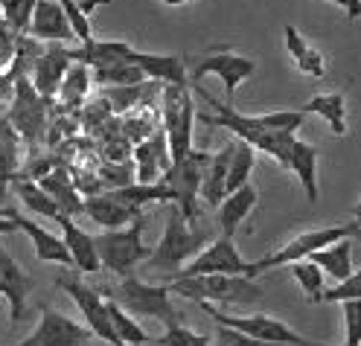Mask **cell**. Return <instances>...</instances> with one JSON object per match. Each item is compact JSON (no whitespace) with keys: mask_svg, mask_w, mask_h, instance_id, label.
Segmentation results:
<instances>
[{"mask_svg":"<svg viewBox=\"0 0 361 346\" xmlns=\"http://www.w3.org/2000/svg\"><path fill=\"white\" fill-rule=\"evenodd\" d=\"M254 166H257V152L233 137V152H231V163H228V192L245 187V183L251 180Z\"/></svg>","mask_w":361,"mask_h":346,"instance_id":"836d02e7","label":"cell"},{"mask_svg":"<svg viewBox=\"0 0 361 346\" xmlns=\"http://www.w3.org/2000/svg\"><path fill=\"white\" fill-rule=\"evenodd\" d=\"M27 35L35 38V41H47V44H64V41L73 38L71 24H67L59 0H35Z\"/></svg>","mask_w":361,"mask_h":346,"instance_id":"44dd1931","label":"cell"},{"mask_svg":"<svg viewBox=\"0 0 361 346\" xmlns=\"http://www.w3.org/2000/svg\"><path fill=\"white\" fill-rule=\"evenodd\" d=\"M257 201H259V192H257V187H254L251 180H247L245 187H239V190H233V192L224 195V198L219 201V206H216V224H219V230H221V236L233 239V233L239 230V224L254 213Z\"/></svg>","mask_w":361,"mask_h":346,"instance_id":"7402d4cb","label":"cell"},{"mask_svg":"<svg viewBox=\"0 0 361 346\" xmlns=\"http://www.w3.org/2000/svg\"><path fill=\"white\" fill-rule=\"evenodd\" d=\"M90 87H94V82H90V67H85L79 61H71L67 64V70H64V76H61V85L56 90V97L61 99L64 108H79L87 99Z\"/></svg>","mask_w":361,"mask_h":346,"instance_id":"f1b7e54d","label":"cell"},{"mask_svg":"<svg viewBox=\"0 0 361 346\" xmlns=\"http://www.w3.org/2000/svg\"><path fill=\"white\" fill-rule=\"evenodd\" d=\"M90 82L99 87H123V85H143L146 76L140 73V67L131 58H123V61L105 64V67H94V70H90Z\"/></svg>","mask_w":361,"mask_h":346,"instance_id":"1f68e13d","label":"cell"},{"mask_svg":"<svg viewBox=\"0 0 361 346\" xmlns=\"http://www.w3.org/2000/svg\"><path fill=\"white\" fill-rule=\"evenodd\" d=\"M326 4H332V6H341V9L347 6V4H344V0H326Z\"/></svg>","mask_w":361,"mask_h":346,"instance_id":"816d5d0a","label":"cell"},{"mask_svg":"<svg viewBox=\"0 0 361 346\" xmlns=\"http://www.w3.org/2000/svg\"><path fill=\"white\" fill-rule=\"evenodd\" d=\"M149 343H152V346H210L213 338H210V335H198V332L187 329L184 323H169L166 332H164L161 338H154V335H152Z\"/></svg>","mask_w":361,"mask_h":346,"instance_id":"8d00e7d4","label":"cell"},{"mask_svg":"<svg viewBox=\"0 0 361 346\" xmlns=\"http://www.w3.org/2000/svg\"><path fill=\"white\" fill-rule=\"evenodd\" d=\"M32 9H35V0H0V12H4V27H9L15 35H20V32L27 35Z\"/></svg>","mask_w":361,"mask_h":346,"instance_id":"f35d334b","label":"cell"},{"mask_svg":"<svg viewBox=\"0 0 361 346\" xmlns=\"http://www.w3.org/2000/svg\"><path fill=\"white\" fill-rule=\"evenodd\" d=\"M47 99L35 94L30 76H15V97L12 108L6 113L9 125L18 131V137L30 146H38L47 137Z\"/></svg>","mask_w":361,"mask_h":346,"instance_id":"30bf717a","label":"cell"},{"mask_svg":"<svg viewBox=\"0 0 361 346\" xmlns=\"http://www.w3.org/2000/svg\"><path fill=\"white\" fill-rule=\"evenodd\" d=\"M286 268H288L291 276L298 280V285L303 288V294H306L309 299H314V303H318V297H321V291H324V271H321V268H314L309 259L291 262V265H286Z\"/></svg>","mask_w":361,"mask_h":346,"instance_id":"74e56055","label":"cell"},{"mask_svg":"<svg viewBox=\"0 0 361 346\" xmlns=\"http://www.w3.org/2000/svg\"><path fill=\"white\" fill-rule=\"evenodd\" d=\"M213 346H280V343H265V340H257V338H247L236 329H228V326H219L216 323V332H213Z\"/></svg>","mask_w":361,"mask_h":346,"instance_id":"bcb514c9","label":"cell"},{"mask_svg":"<svg viewBox=\"0 0 361 346\" xmlns=\"http://www.w3.org/2000/svg\"><path fill=\"white\" fill-rule=\"evenodd\" d=\"M341 314H344V329H347V340L353 343H361L358 338V299H347V303H341Z\"/></svg>","mask_w":361,"mask_h":346,"instance_id":"7dc6e473","label":"cell"},{"mask_svg":"<svg viewBox=\"0 0 361 346\" xmlns=\"http://www.w3.org/2000/svg\"><path fill=\"white\" fill-rule=\"evenodd\" d=\"M361 233V224L358 221H344V224H326V227H312V230H303L295 239H288L280 250L268 253V257L251 262L254 265V276L265 273V271H274V268H286L291 262H300L306 259L309 253L321 250V247H329L341 239H355Z\"/></svg>","mask_w":361,"mask_h":346,"instance_id":"8992f818","label":"cell"},{"mask_svg":"<svg viewBox=\"0 0 361 346\" xmlns=\"http://www.w3.org/2000/svg\"><path fill=\"white\" fill-rule=\"evenodd\" d=\"M341 346H358V343H353V340H344V343H341Z\"/></svg>","mask_w":361,"mask_h":346,"instance_id":"f5cc1de1","label":"cell"},{"mask_svg":"<svg viewBox=\"0 0 361 346\" xmlns=\"http://www.w3.org/2000/svg\"><path fill=\"white\" fill-rule=\"evenodd\" d=\"M161 128L166 137L169 160H180L192 149V123H195V105H192V90L190 87H175L161 85Z\"/></svg>","mask_w":361,"mask_h":346,"instance_id":"52a82bcc","label":"cell"},{"mask_svg":"<svg viewBox=\"0 0 361 346\" xmlns=\"http://www.w3.org/2000/svg\"><path fill=\"white\" fill-rule=\"evenodd\" d=\"M67 64H71V58H67V47H61V44H50L47 50L38 53L32 70H30V82H32L38 97H44L47 102L56 97Z\"/></svg>","mask_w":361,"mask_h":346,"instance_id":"ac0fdd59","label":"cell"},{"mask_svg":"<svg viewBox=\"0 0 361 346\" xmlns=\"http://www.w3.org/2000/svg\"><path fill=\"white\" fill-rule=\"evenodd\" d=\"M306 259L314 268H321L324 276H332L335 283H341L355 271V265H353V239H341V242H335L329 247H321V250L309 253Z\"/></svg>","mask_w":361,"mask_h":346,"instance_id":"4316f807","label":"cell"},{"mask_svg":"<svg viewBox=\"0 0 361 346\" xmlns=\"http://www.w3.org/2000/svg\"><path fill=\"white\" fill-rule=\"evenodd\" d=\"M344 4H347L344 9H347L350 18H358V15H361V0H344Z\"/></svg>","mask_w":361,"mask_h":346,"instance_id":"681fc988","label":"cell"},{"mask_svg":"<svg viewBox=\"0 0 361 346\" xmlns=\"http://www.w3.org/2000/svg\"><path fill=\"white\" fill-rule=\"evenodd\" d=\"M303 113H318L321 120L329 123L332 134H347V99L344 94H318L312 97L309 105H303Z\"/></svg>","mask_w":361,"mask_h":346,"instance_id":"f546056e","label":"cell"},{"mask_svg":"<svg viewBox=\"0 0 361 346\" xmlns=\"http://www.w3.org/2000/svg\"><path fill=\"white\" fill-rule=\"evenodd\" d=\"M157 128V120L149 117V113H137V117H126L123 120V134H126V140L137 146L140 140H146V137Z\"/></svg>","mask_w":361,"mask_h":346,"instance_id":"f6af8a7d","label":"cell"},{"mask_svg":"<svg viewBox=\"0 0 361 346\" xmlns=\"http://www.w3.org/2000/svg\"><path fill=\"white\" fill-rule=\"evenodd\" d=\"M143 90H146V82L143 85H123V87H105V102L114 113H123L128 108H134L140 99H143Z\"/></svg>","mask_w":361,"mask_h":346,"instance_id":"60d3db41","label":"cell"},{"mask_svg":"<svg viewBox=\"0 0 361 346\" xmlns=\"http://www.w3.org/2000/svg\"><path fill=\"white\" fill-rule=\"evenodd\" d=\"M97 180L111 190H123V187H131L134 183V169L128 163H102Z\"/></svg>","mask_w":361,"mask_h":346,"instance_id":"7bdbcfd3","label":"cell"},{"mask_svg":"<svg viewBox=\"0 0 361 346\" xmlns=\"http://www.w3.org/2000/svg\"><path fill=\"white\" fill-rule=\"evenodd\" d=\"M53 221H59L61 227V242L71 253V265L82 273H97L99 268V257H97V247H94V233L82 230L71 216H56Z\"/></svg>","mask_w":361,"mask_h":346,"instance_id":"ffe728a7","label":"cell"},{"mask_svg":"<svg viewBox=\"0 0 361 346\" xmlns=\"http://www.w3.org/2000/svg\"><path fill=\"white\" fill-rule=\"evenodd\" d=\"M131 44L128 41H117V38H108V41H102V38H90V41H85L82 47H67V58L71 61H79V64H85V67H105V64H114V61H123V58H128L131 56Z\"/></svg>","mask_w":361,"mask_h":346,"instance_id":"d4e9b609","label":"cell"},{"mask_svg":"<svg viewBox=\"0 0 361 346\" xmlns=\"http://www.w3.org/2000/svg\"><path fill=\"white\" fill-rule=\"evenodd\" d=\"M99 4H111V0H87V4H76V0H59L67 24H71L73 38H79L82 44L94 38V30H90V9H97Z\"/></svg>","mask_w":361,"mask_h":346,"instance_id":"e575fe53","label":"cell"},{"mask_svg":"<svg viewBox=\"0 0 361 346\" xmlns=\"http://www.w3.org/2000/svg\"><path fill=\"white\" fill-rule=\"evenodd\" d=\"M198 306L204 309L219 326L236 329L247 338H257V340H265V343H280V346H324L321 340L303 338L300 332L291 329L286 320H280L274 314H224V311L213 309L210 303H198Z\"/></svg>","mask_w":361,"mask_h":346,"instance_id":"9c48e42d","label":"cell"},{"mask_svg":"<svg viewBox=\"0 0 361 346\" xmlns=\"http://www.w3.org/2000/svg\"><path fill=\"white\" fill-rule=\"evenodd\" d=\"M207 160H210V152L190 149L180 160L169 163V169L157 180V183H164L169 201L184 213L187 221H198V183H201V172H204Z\"/></svg>","mask_w":361,"mask_h":346,"instance_id":"ba28073f","label":"cell"},{"mask_svg":"<svg viewBox=\"0 0 361 346\" xmlns=\"http://www.w3.org/2000/svg\"><path fill=\"white\" fill-rule=\"evenodd\" d=\"M20 154H24V140L9 125L6 117H0V180H15L20 169Z\"/></svg>","mask_w":361,"mask_h":346,"instance_id":"4dcf8cb0","label":"cell"},{"mask_svg":"<svg viewBox=\"0 0 361 346\" xmlns=\"http://www.w3.org/2000/svg\"><path fill=\"white\" fill-rule=\"evenodd\" d=\"M210 239H213V233L201 221H187L178 206H169L166 230H164L161 242L152 247L143 268L157 273V276H169L172 280V276L184 268Z\"/></svg>","mask_w":361,"mask_h":346,"instance_id":"7a4b0ae2","label":"cell"},{"mask_svg":"<svg viewBox=\"0 0 361 346\" xmlns=\"http://www.w3.org/2000/svg\"><path fill=\"white\" fill-rule=\"evenodd\" d=\"M30 288H32V283H30V276L24 273V268H20L12 259V253L0 245V297H6V303H9L12 326H18V323L24 320Z\"/></svg>","mask_w":361,"mask_h":346,"instance_id":"e0dca14e","label":"cell"},{"mask_svg":"<svg viewBox=\"0 0 361 346\" xmlns=\"http://www.w3.org/2000/svg\"><path fill=\"white\" fill-rule=\"evenodd\" d=\"M131 152H134V183H157L172 163L164 128H154L146 140H140Z\"/></svg>","mask_w":361,"mask_h":346,"instance_id":"2e32d148","label":"cell"},{"mask_svg":"<svg viewBox=\"0 0 361 346\" xmlns=\"http://www.w3.org/2000/svg\"><path fill=\"white\" fill-rule=\"evenodd\" d=\"M288 169L298 175L306 198L312 204L318 201V149H314L312 143L295 140V146H291V152H288Z\"/></svg>","mask_w":361,"mask_h":346,"instance_id":"83f0119b","label":"cell"},{"mask_svg":"<svg viewBox=\"0 0 361 346\" xmlns=\"http://www.w3.org/2000/svg\"><path fill=\"white\" fill-rule=\"evenodd\" d=\"M195 94L210 105L207 113H195L198 123H204L210 128H228L236 140L247 143L254 152H265L268 157H274L283 169H288V152L295 146L298 137L295 134H280V131H268V128H259L254 117H247V113H239L233 111L231 105L219 102L216 97H210V90H204L201 85H195Z\"/></svg>","mask_w":361,"mask_h":346,"instance_id":"6da1fadb","label":"cell"},{"mask_svg":"<svg viewBox=\"0 0 361 346\" xmlns=\"http://www.w3.org/2000/svg\"><path fill=\"white\" fill-rule=\"evenodd\" d=\"M38 311H41L38 326L15 346H85L94 338L87 326H82V323H76L73 317L61 314L47 303H41Z\"/></svg>","mask_w":361,"mask_h":346,"instance_id":"7c38bea8","label":"cell"},{"mask_svg":"<svg viewBox=\"0 0 361 346\" xmlns=\"http://www.w3.org/2000/svg\"><path fill=\"white\" fill-rule=\"evenodd\" d=\"M161 4H164V6H172V9H175V6H187V4H192V0H161Z\"/></svg>","mask_w":361,"mask_h":346,"instance_id":"f907efd6","label":"cell"},{"mask_svg":"<svg viewBox=\"0 0 361 346\" xmlns=\"http://www.w3.org/2000/svg\"><path fill=\"white\" fill-rule=\"evenodd\" d=\"M257 73V58L251 56H239L233 50H224V53H213L207 58H198V64L192 67L190 73V85H198L204 76H219L221 85H224V94L228 99H233V94L239 90V85Z\"/></svg>","mask_w":361,"mask_h":346,"instance_id":"5bb4252c","label":"cell"},{"mask_svg":"<svg viewBox=\"0 0 361 346\" xmlns=\"http://www.w3.org/2000/svg\"><path fill=\"white\" fill-rule=\"evenodd\" d=\"M102 297H105V294H102ZM105 309H108L111 329H114V335H117L126 346H146V343L152 340V335H149L131 314H126V311L114 303V299H108V297H105Z\"/></svg>","mask_w":361,"mask_h":346,"instance_id":"d6a6232c","label":"cell"},{"mask_svg":"<svg viewBox=\"0 0 361 346\" xmlns=\"http://www.w3.org/2000/svg\"><path fill=\"white\" fill-rule=\"evenodd\" d=\"M149 218L146 213H140L131 224L120 227V230H105V233L94 236V247L99 257V268H108L117 276H131L134 268L149 259L152 247L143 245V230H146Z\"/></svg>","mask_w":361,"mask_h":346,"instance_id":"277c9868","label":"cell"},{"mask_svg":"<svg viewBox=\"0 0 361 346\" xmlns=\"http://www.w3.org/2000/svg\"><path fill=\"white\" fill-rule=\"evenodd\" d=\"M198 273H233V276H251V280H257L254 265L242 259L233 239H228V236L210 239L175 276H198Z\"/></svg>","mask_w":361,"mask_h":346,"instance_id":"8fae6325","label":"cell"},{"mask_svg":"<svg viewBox=\"0 0 361 346\" xmlns=\"http://www.w3.org/2000/svg\"><path fill=\"white\" fill-rule=\"evenodd\" d=\"M99 291L108 299H114L126 314L161 320L164 326H169V323H180V314L172 306L169 285H152V283H143L140 276L131 273V276H123V283L117 288H99Z\"/></svg>","mask_w":361,"mask_h":346,"instance_id":"5b68a950","label":"cell"},{"mask_svg":"<svg viewBox=\"0 0 361 346\" xmlns=\"http://www.w3.org/2000/svg\"><path fill=\"white\" fill-rule=\"evenodd\" d=\"M169 294H178L192 303H224V306H251L262 299V285L251 276L233 273H198L175 276Z\"/></svg>","mask_w":361,"mask_h":346,"instance_id":"3957f363","label":"cell"},{"mask_svg":"<svg viewBox=\"0 0 361 346\" xmlns=\"http://www.w3.org/2000/svg\"><path fill=\"white\" fill-rule=\"evenodd\" d=\"M303 111H268V113H257V125L268 128V131H280V134H298V128H303Z\"/></svg>","mask_w":361,"mask_h":346,"instance_id":"ab89813d","label":"cell"},{"mask_svg":"<svg viewBox=\"0 0 361 346\" xmlns=\"http://www.w3.org/2000/svg\"><path fill=\"white\" fill-rule=\"evenodd\" d=\"M140 67V73L152 82L161 85H175V87H190L187 82V58L184 56H157V53H140L131 50L128 56Z\"/></svg>","mask_w":361,"mask_h":346,"instance_id":"603a6c76","label":"cell"},{"mask_svg":"<svg viewBox=\"0 0 361 346\" xmlns=\"http://www.w3.org/2000/svg\"><path fill=\"white\" fill-rule=\"evenodd\" d=\"M295 67L303 73V76H312V79H324L326 76V56L321 50H314L312 44L295 58Z\"/></svg>","mask_w":361,"mask_h":346,"instance_id":"ee69618b","label":"cell"},{"mask_svg":"<svg viewBox=\"0 0 361 346\" xmlns=\"http://www.w3.org/2000/svg\"><path fill=\"white\" fill-rule=\"evenodd\" d=\"M231 152H233V140L228 146H221L216 154H210L204 172H201L198 201H204L210 210H216L219 201L228 195V163H231Z\"/></svg>","mask_w":361,"mask_h":346,"instance_id":"cb8c5ba5","label":"cell"},{"mask_svg":"<svg viewBox=\"0 0 361 346\" xmlns=\"http://www.w3.org/2000/svg\"><path fill=\"white\" fill-rule=\"evenodd\" d=\"M12 190H15V195L24 201V206L27 210H32L35 216H44V218H56V216H61L59 213V206L53 204V198L44 192L35 180H15L12 183Z\"/></svg>","mask_w":361,"mask_h":346,"instance_id":"d590c367","label":"cell"},{"mask_svg":"<svg viewBox=\"0 0 361 346\" xmlns=\"http://www.w3.org/2000/svg\"><path fill=\"white\" fill-rule=\"evenodd\" d=\"M143 210L134 206L128 201H123L114 190L111 192H94V195H82V216H87L90 221L102 224L105 230H120L126 224H131Z\"/></svg>","mask_w":361,"mask_h":346,"instance_id":"9a60e30c","label":"cell"},{"mask_svg":"<svg viewBox=\"0 0 361 346\" xmlns=\"http://www.w3.org/2000/svg\"><path fill=\"white\" fill-rule=\"evenodd\" d=\"M347 299H361V273L358 271H353L347 280L335 283L332 288L321 291L318 303H347Z\"/></svg>","mask_w":361,"mask_h":346,"instance_id":"b9f144b4","label":"cell"},{"mask_svg":"<svg viewBox=\"0 0 361 346\" xmlns=\"http://www.w3.org/2000/svg\"><path fill=\"white\" fill-rule=\"evenodd\" d=\"M6 233H18V227H15V221H12V218L0 216V236H6Z\"/></svg>","mask_w":361,"mask_h":346,"instance_id":"c3c4849f","label":"cell"},{"mask_svg":"<svg viewBox=\"0 0 361 346\" xmlns=\"http://www.w3.org/2000/svg\"><path fill=\"white\" fill-rule=\"evenodd\" d=\"M6 218H12L20 233L30 236V242L35 247V257L41 262H53V265H67V268H71V253H67V247H64L59 233H50L47 227H41L38 221L20 216L18 210H6Z\"/></svg>","mask_w":361,"mask_h":346,"instance_id":"d6986e66","label":"cell"},{"mask_svg":"<svg viewBox=\"0 0 361 346\" xmlns=\"http://www.w3.org/2000/svg\"><path fill=\"white\" fill-rule=\"evenodd\" d=\"M38 187L53 198V204L59 206L61 216H71V218L82 216V192L71 183V175L64 169H50L38 180Z\"/></svg>","mask_w":361,"mask_h":346,"instance_id":"484cf974","label":"cell"},{"mask_svg":"<svg viewBox=\"0 0 361 346\" xmlns=\"http://www.w3.org/2000/svg\"><path fill=\"white\" fill-rule=\"evenodd\" d=\"M59 288L73 299V303L79 306L82 317H85V326L90 329V335L94 338H102L108 346H126L114 329H111V320H108V309H105V297L99 288H90L79 280H73V276H59Z\"/></svg>","mask_w":361,"mask_h":346,"instance_id":"4fadbf2b","label":"cell"}]
</instances>
